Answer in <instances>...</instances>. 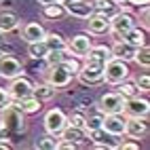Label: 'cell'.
Masks as SVG:
<instances>
[{
  "mask_svg": "<svg viewBox=\"0 0 150 150\" xmlns=\"http://www.w3.org/2000/svg\"><path fill=\"white\" fill-rule=\"evenodd\" d=\"M47 51H49V47L45 45V40H36V42H30V45H28V55H30V59H45Z\"/></svg>",
  "mask_w": 150,
  "mask_h": 150,
  "instance_id": "484cf974",
  "label": "cell"
},
{
  "mask_svg": "<svg viewBox=\"0 0 150 150\" xmlns=\"http://www.w3.org/2000/svg\"><path fill=\"white\" fill-rule=\"evenodd\" d=\"M135 49L133 45H129L127 40H123V38H114V45L110 47V51H112V57L116 59H123V62H133V55H135Z\"/></svg>",
  "mask_w": 150,
  "mask_h": 150,
  "instance_id": "e0dca14e",
  "label": "cell"
},
{
  "mask_svg": "<svg viewBox=\"0 0 150 150\" xmlns=\"http://www.w3.org/2000/svg\"><path fill=\"white\" fill-rule=\"evenodd\" d=\"M57 142H59V137L47 133V135H42V137H38L34 146H36L38 150H57Z\"/></svg>",
  "mask_w": 150,
  "mask_h": 150,
  "instance_id": "4dcf8cb0",
  "label": "cell"
},
{
  "mask_svg": "<svg viewBox=\"0 0 150 150\" xmlns=\"http://www.w3.org/2000/svg\"><path fill=\"white\" fill-rule=\"evenodd\" d=\"M4 104H8V93H6V89L0 87V108H2Z\"/></svg>",
  "mask_w": 150,
  "mask_h": 150,
  "instance_id": "ab89813d",
  "label": "cell"
},
{
  "mask_svg": "<svg viewBox=\"0 0 150 150\" xmlns=\"http://www.w3.org/2000/svg\"><path fill=\"white\" fill-rule=\"evenodd\" d=\"M66 49L72 53V57L83 59L87 55V51L91 49V38H89V34H76L70 40H66Z\"/></svg>",
  "mask_w": 150,
  "mask_h": 150,
  "instance_id": "5bb4252c",
  "label": "cell"
},
{
  "mask_svg": "<svg viewBox=\"0 0 150 150\" xmlns=\"http://www.w3.org/2000/svg\"><path fill=\"white\" fill-rule=\"evenodd\" d=\"M133 83H135V87L139 89V93H148V91H150V74H142V76H137Z\"/></svg>",
  "mask_w": 150,
  "mask_h": 150,
  "instance_id": "836d02e7",
  "label": "cell"
},
{
  "mask_svg": "<svg viewBox=\"0 0 150 150\" xmlns=\"http://www.w3.org/2000/svg\"><path fill=\"white\" fill-rule=\"evenodd\" d=\"M66 15V8L62 2H53V4H45L42 6V17L45 19H62Z\"/></svg>",
  "mask_w": 150,
  "mask_h": 150,
  "instance_id": "d4e9b609",
  "label": "cell"
},
{
  "mask_svg": "<svg viewBox=\"0 0 150 150\" xmlns=\"http://www.w3.org/2000/svg\"><path fill=\"white\" fill-rule=\"evenodd\" d=\"M70 59H72V53H70L66 47L64 49H51V51H47V55H45L47 66L49 64H64V62H70Z\"/></svg>",
  "mask_w": 150,
  "mask_h": 150,
  "instance_id": "cb8c5ba5",
  "label": "cell"
},
{
  "mask_svg": "<svg viewBox=\"0 0 150 150\" xmlns=\"http://www.w3.org/2000/svg\"><path fill=\"white\" fill-rule=\"evenodd\" d=\"M102 129L108 135H112V137L123 135V131H125V116L123 114H104Z\"/></svg>",
  "mask_w": 150,
  "mask_h": 150,
  "instance_id": "2e32d148",
  "label": "cell"
},
{
  "mask_svg": "<svg viewBox=\"0 0 150 150\" xmlns=\"http://www.w3.org/2000/svg\"><path fill=\"white\" fill-rule=\"evenodd\" d=\"M129 74H131V70H129V64L123 62V59H116V57H110L106 66H104V83L108 85H118L129 78Z\"/></svg>",
  "mask_w": 150,
  "mask_h": 150,
  "instance_id": "3957f363",
  "label": "cell"
},
{
  "mask_svg": "<svg viewBox=\"0 0 150 150\" xmlns=\"http://www.w3.org/2000/svg\"><path fill=\"white\" fill-rule=\"evenodd\" d=\"M42 40L49 47V51H51V49H64L66 47V38L62 34H57V32H47Z\"/></svg>",
  "mask_w": 150,
  "mask_h": 150,
  "instance_id": "83f0119b",
  "label": "cell"
},
{
  "mask_svg": "<svg viewBox=\"0 0 150 150\" xmlns=\"http://www.w3.org/2000/svg\"><path fill=\"white\" fill-rule=\"evenodd\" d=\"M0 4H2V0H0Z\"/></svg>",
  "mask_w": 150,
  "mask_h": 150,
  "instance_id": "ee69618b",
  "label": "cell"
},
{
  "mask_svg": "<svg viewBox=\"0 0 150 150\" xmlns=\"http://www.w3.org/2000/svg\"><path fill=\"white\" fill-rule=\"evenodd\" d=\"M125 2H127V4H131V6H137V8H139V6L144 8V6L150 4V0H125Z\"/></svg>",
  "mask_w": 150,
  "mask_h": 150,
  "instance_id": "f35d334b",
  "label": "cell"
},
{
  "mask_svg": "<svg viewBox=\"0 0 150 150\" xmlns=\"http://www.w3.org/2000/svg\"><path fill=\"white\" fill-rule=\"evenodd\" d=\"M59 2H62V4H66V2H68V0H59Z\"/></svg>",
  "mask_w": 150,
  "mask_h": 150,
  "instance_id": "b9f144b4",
  "label": "cell"
},
{
  "mask_svg": "<svg viewBox=\"0 0 150 150\" xmlns=\"http://www.w3.org/2000/svg\"><path fill=\"white\" fill-rule=\"evenodd\" d=\"M40 6H45V4H53V2H59V0H36Z\"/></svg>",
  "mask_w": 150,
  "mask_h": 150,
  "instance_id": "60d3db41",
  "label": "cell"
},
{
  "mask_svg": "<svg viewBox=\"0 0 150 150\" xmlns=\"http://www.w3.org/2000/svg\"><path fill=\"white\" fill-rule=\"evenodd\" d=\"M32 81L25 78L23 74H19L15 78H11V85H8L6 93H8V99H23L28 95H32Z\"/></svg>",
  "mask_w": 150,
  "mask_h": 150,
  "instance_id": "7c38bea8",
  "label": "cell"
},
{
  "mask_svg": "<svg viewBox=\"0 0 150 150\" xmlns=\"http://www.w3.org/2000/svg\"><path fill=\"white\" fill-rule=\"evenodd\" d=\"M19 74H23V64L13 53H0V78L11 81Z\"/></svg>",
  "mask_w": 150,
  "mask_h": 150,
  "instance_id": "52a82bcc",
  "label": "cell"
},
{
  "mask_svg": "<svg viewBox=\"0 0 150 150\" xmlns=\"http://www.w3.org/2000/svg\"><path fill=\"white\" fill-rule=\"evenodd\" d=\"M59 139H68V142H74V144L78 146V144H83L85 139H87V129L66 125V127H64V131L59 133Z\"/></svg>",
  "mask_w": 150,
  "mask_h": 150,
  "instance_id": "44dd1931",
  "label": "cell"
},
{
  "mask_svg": "<svg viewBox=\"0 0 150 150\" xmlns=\"http://www.w3.org/2000/svg\"><path fill=\"white\" fill-rule=\"evenodd\" d=\"M114 2H123V0H114Z\"/></svg>",
  "mask_w": 150,
  "mask_h": 150,
  "instance_id": "7bdbcfd3",
  "label": "cell"
},
{
  "mask_svg": "<svg viewBox=\"0 0 150 150\" xmlns=\"http://www.w3.org/2000/svg\"><path fill=\"white\" fill-rule=\"evenodd\" d=\"M2 36H4V34L0 32V53H13V49L8 47V45H6V40H4ZM13 55H15V53H13Z\"/></svg>",
  "mask_w": 150,
  "mask_h": 150,
  "instance_id": "74e56055",
  "label": "cell"
},
{
  "mask_svg": "<svg viewBox=\"0 0 150 150\" xmlns=\"http://www.w3.org/2000/svg\"><path fill=\"white\" fill-rule=\"evenodd\" d=\"M0 148H4V150H13V148H15V144H13V142H11L8 137L0 135Z\"/></svg>",
  "mask_w": 150,
  "mask_h": 150,
  "instance_id": "8d00e7d4",
  "label": "cell"
},
{
  "mask_svg": "<svg viewBox=\"0 0 150 150\" xmlns=\"http://www.w3.org/2000/svg\"><path fill=\"white\" fill-rule=\"evenodd\" d=\"M74 76H76V81L81 83L83 87L104 85V68H95V66H85V64H83Z\"/></svg>",
  "mask_w": 150,
  "mask_h": 150,
  "instance_id": "8992f818",
  "label": "cell"
},
{
  "mask_svg": "<svg viewBox=\"0 0 150 150\" xmlns=\"http://www.w3.org/2000/svg\"><path fill=\"white\" fill-rule=\"evenodd\" d=\"M146 133H148V118L125 116V131H123V135L131 137V139H142Z\"/></svg>",
  "mask_w": 150,
  "mask_h": 150,
  "instance_id": "4fadbf2b",
  "label": "cell"
},
{
  "mask_svg": "<svg viewBox=\"0 0 150 150\" xmlns=\"http://www.w3.org/2000/svg\"><path fill=\"white\" fill-rule=\"evenodd\" d=\"M57 91H59V89H55L53 85H49L47 81L32 87V95H34L36 99H40V102H51V99L57 95Z\"/></svg>",
  "mask_w": 150,
  "mask_h": 150,
  "instance_id": "7402d4cb",
  "label": "cell"
},
{
  "mask_svg": "<svg viewBox=\"0 0 150 150\" xmlns=\"http://www.w3.org/2000/svg\"><path fill=\"white\" fill-rule=\"evenodd\" d=\"M91 146L95 150H114L116 148V144H112V142H93Z\"/></svg>",
  "mask_w": 150,
  "mask_h": 150,
  "instance_id": "e575fe53",
  "label": "cell"
},
{
  "mask_svg": "<svg viewBox=\"0 0 150 150\" xmlns=\"http://www.w3.org/2000/svg\"><path fill=\"white\" fill-rule=\"evenodd\" d=\"M85 21H87V34L89 36H102V34H108V30H110V17L106 13L93 11Z\"/></svg>",
  "mask_w": 150,
  "mask_h": 150,
  "instance_id": "30bf717a",
  "label": "cell"
},
{
  "mask_svg": "<svg viewBox=\"0 0 150 150\" xmlns=\"http://www.w3.org/2000/svg\"><path fill=\"white\" fill-rule=\"evenodd\" d=\"M123 114L125 116H139V118H148L150 114V102L146 97H129L125 99V106H123Z\"/></svg>",
  "mask_w": 150,
  "mask_h": 150,
  "instance_id": "8fae6325",
  "label": "cell"
},
{
  "mask_svg": "<svg viewBox=\"0 0 150 150\" xmlns=\"http://www.w3.org/2000/svg\"><path fill=\"white\" fill-rule=\"evenodd\" d=\"M116 148H121V150H139V142H121V144H116Z\"/></svg>",
  "mask_w": 150,
  "mask_h": 150,
  "instance_id": "d590c367",
  "label": "cell"
},
{
  "mask_svg": "<svg viewBox=\"0 0 150 150\" xmlns=\"http://www.w3.org/2000/svg\"><path fill=\"white\" fill-rule=\"evenodd\" d=\"M93 6H95V11L106 13L108 17H112V15L118 11V2H114V0H95Z\"/></svg>",
  "mask_w": 150,
  "mask_h": 150,
  "instance_id": "f1b7e54d",
  "label": "cell"
},
{
  "mask_svg": "<svg viewBox=\"0 0 150 150\" xmlns=\"http://www.w3.org/2000/svg\"><path fill=\"white\" fill-rule=\"evenodd\" d=\"M133 25H135V17L129 11H116L112 17H110V30H108V34H112L114 38H123Z\"/></svg>",
  "mask_w": 150,
  "mask_h": 150,
  "instance_id": "277c9868",
  "label": "cell"
},
{
  "mask_svg": "<svg viewBox=\"0 0 150 150\" xmlns=\"http://www.w3.org/2000/svg\"><path fill=\"white\" fill-rule=\"evenodd\" d=\"M64 8H66L68 15H72L76 19H87L95 11L93 2H89V0H68V2L64 4Z\"/></svg>",
  "mask_w": 150,
  "mask_h": 150,
  "instance_id": "9a60e30c",
  "label": "cell"
},
{
  "mask_svg": "<svg viewBox=\"0 0 150 150\" xmlns=\"http://www.w3.org/2000/svg\"><path fill=\"white\" fill-rule=\"evenodd\" d=\"M47 34V30L38 23V21H28L21 25V40L23 42H36V40H42Z\"/></svg>",
  "mask_w": 150,
  "mask_h": 150,
  "instance_id": "ac0fdd59",
  "label": "cell"
},
{
  "mask_svg": "<svg viewBox=\"0 0 150 150\" xmlns=\"http://www.w3.org/2000/svg\"><path fill=\"white\" fill-rule=\"evenodd\" d=\"M66 121H68V125H72V127H83L85 129V112H81V110H72L70 114H66Z\"/></svg>",
  "mask_w": 150,
  "mask_h": 150,
  "instance_id": "d6a6232c",
  "label": "cell"
},
{
  "mask_svg": "<svg viewBox=\"0 0 150 150\" xmlns=\"http://www.w3.org/2000/svg\"><path fill=\"white\" fill-rule=\"evenodd\" d=\"M8 102H11L13 106H17L23 114H36V112H40V110H42V102H40V99H36L34 95H28L23 99H8Z\"/></svg>",
  "mask_w": 150,
  "mask_h": 150,
  "instance_id": "ffe728a7",
  "label": "cell"
},
{
  "mask_svg": "<svg viewBox=\"0 0 150 150\" xmlns=\"http://www.w3.org/2000/svg\"><path fill=\"white\" fill-rule=\"evenodd\" d=\"M102 118H104V114L99 112V110L95 114H85V129H87V131L99 129V127H102Z\"/></svg>",
  "mask_w": 150,
  "mask_h": 150,
  "instance_id": "1f68e13d",
  "label": "cell"
},
{
  "mask_svg": "<svg viewBox=\"0 0 150 150\" xmlns=\"http://www.w3.org/2000/svg\"><path fill=\"white\" fill-rule=\"evenodd\" d=\"M112 57V51L106 45H91V49L87 51V55L83 57L85 66H95V68H104L106 62Z\"/></svg>",
  "mask_w": 150,
  "mask_h": 150,
  "instance_id": "9c48e42d",
  "label": "cell"
},
{
  "mask_svg": "<svg viewBox=\"0 0 150 150\" xmlns=\"http://www.w3.org/2000/svg\"><path fill=\"white\" fill-rule=\"evenodd\" d=\"M133 62L142 68H150V49L148 45H142L135 49V55H133Z\"/></svg>",
  "mask_w": 150,
  "mask_h": 150,
  "instance_id": "f546056e",
  "label": "cell"
},
{
  "mask_svg": "<svg viewBox=\"0 0 150 150\" xmlns=\"http://www.w3.org/2000/svg\"><path fill=\"white\" fill-rule=\"evenodd\" d=\"M114 87H116V93H121L125 99L139 95V89L135 87V83H131V81H129V78H127V81H123V83H118V85H114Z\"/></svg>",
  "mask_w": 150,
  "mask_h": 150,
  "instance_id": "4316f807",
  "label": "cell"
},
{
  "mask_svg": "<svg viewBox=\"0 0 150 150\" xmlns=\"http://www.w3.org/2000/svg\"><path fill=\"white\" fill-rule=\"evenodd\" d=\"M123 106H125V97L116 91L104 93L97 99V110L102 114H123Z\"/></svg>",
  "mask_w": 150,
  "mask_h": 150,
  "instance_id": "5b68a950",
  "label": "cell"
},
{
  "mask_svg": "<svg viewBox=\"0 0 150 150\" xmlns=\"http://www.w3.org/2000/svg\"><path fill=\"white\" fill-rule=\"evenodd\" d=\"M146 38H148V32H146V30L133 25V28L123 36V40H127L129 45H133V47H142V45H146Z\"/></svg>",
  "mask_w": 150,
  "mask_h": 150,
  "instance_id": "603a6c76",
  "label": "cell"
},
{
  "mask_svg": "<svg viewBox=\"0 0 150 150\" xmlns=\"http://www.w3.org/2000/svg\"><path fill=\"white\" fill-rule=\"evenodd\" d=\"M19 28V17L11 8H0V32L2 34H11Z\"/></svg>",
  "mask_w": 150,
  "mask_h": 150,
  "instance_id": "d6986e66",
  "label": "cell"
},
{
  "mask_svg": "<svg viewBox=\"0 0 150 150\" xmlns=\"http://www.w3.org/2000/svg\"><path fill=\"white\" fill-rule=\"evenodd\" d=\"M0 131L2 133H23L25 131V114L11 102L0 108Z\"/></svg>",
  "mask_w": 150,
  "mask_h": 150,
  "instance_id": "6da1fadb",
  "label": "cell"
},
{
  "mask_svg": "<svg viewBox=\"0 0 150 150\" xmlns=\"http://www.w3.org/2000/svg\"><path fill=\"white\" fill-rule=\"evenodd\" d=\"M66 125H68V121H66V112H64V110L51 108V110L45 114V131H47V133L59 137V133L64 131Z\"/></svg>",
  "mask_w": 150,
  "mask_h": 150,
  "instance_id": "ba28073f",
  "label": "cell"
},
{
  "mask_svg": "<svg viewBox=\"0 0 150 150\" xmlns=\"http://www.w3.org/2000/svg\"><path fill=\"white\" fill-rule=\"evenodd\" d=\"M42 78L49 85H53L55 89H66L70 85V81L74 78V70L68 66V62H64V64H49L45 68V72H42Z\"/></svg>",
  "mask_w": 150,
  "mask_h": 150,
  "instance_id": "7a4b0ae2",
  "label": "cell"
}]
</instances>
